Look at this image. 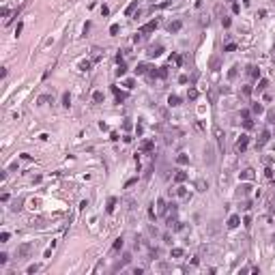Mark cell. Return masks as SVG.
<instances>
[{"mask_svg": "<svg viewBox=\"0 0 275 275\" xmlns=\"http://www.w3.org/2000/svg\"><path fill=\"white\" fill-rule=\"evenodd\" d=\"M30 252H32V245H30V243H22V245L15 249V256H17V260H26V258L30 256Z\"/></svg>", "mask_w": 275, "mask_h": 275, "instance_id": "1", "label": "cell"}, {"mask_svg": "<svg viewBox=\"0 0 275 275\" xmlns=\"http://www.w3.org/2000/svg\"><path fill=\"white\" fill-rule=\"evenodd\" d=\"M247 146H249V135L243 133L239 140H236V146H234V148H236V153H245V151H247Z\"/></svg>", "mask_w": 275, "mask_h": 275, "instance_id": "2", "label": "cell"}, {"mask_svg": "<svg viewBox=\"0 0 275 275\" xmlns=\"http://www.w3.org/2000/svg\"><path fill=\"white\" fill-rule=\"evenodd\" d=\"M161 54H163V45L161 43L151 45V48L146 50V56H148V58H157V56H161Z\"/></svg>", "mask_w": 275, "mask_h": 275, "instance_id": "3", "label": "cell"}, {"mask_svg": "<svg viewBox=\"0 0 275 275\" xmlns=\"http://www.w3.org/2000/svg\"><path fill=\"white\" fill-rule=\"evenodd\" d=\"M271 140V131L269 129H262V133H260V138H258V142H256V148H262L264 144H267Z\"/></svg>", "mask_w": 275, "mask_h": 275, "instance_id": "4", "label": "cell"}, {"mask_svg": "<svg viewBox=\"0 0 275 275\" xmlns=\"http://www.w3.org/2000/svg\"><path fill=\"white\" fill-rule=\"evenodd\" d=\"M157 26H159V22H157V20H151L148 24H144L142 28H140V32H142V34H148V32H155V30H157Z\"/></svg>", "mask_w": 275, "mask_h": 275, "instance_id": "5", "label": "cell"}, {"mask_svg": "<svg viewBox=\"0 0 275 275\" xmlns=\"http://www.w3.org/2000/svg\"><path fill=\"white\" fill-rule=\"evenodd\" d=\"M239 178H241V181H254V178H256V174H254L252 168H245L243 172H239Z\"/></svg>", "mask_w": 275, "mask_h": 275, "instance_id": "6", "label": "cell"}, {"mask_svg": "<svg viewBox=\"0 0 275 275\" xmlns=\"http://www.w3.org/2000/svg\"><path fill=\"white\" fill-rule=\"evenodd\" d=\"M181 28H183V22H181V20H174V22H170V24H168V30H170L172 34H176Z\"/></svg>", "mask_w": 275, "mask_h": 275, "instance_id": "7", "label": "cell"}, {"mask_svg": "<svg viewBox=\"0 0 275 275\" xmlns=\"http://www.w3.org/2000/svg\"><path fill=\"white\" fill-rule=\"evenodd\" d=\"M112 93L116 95V103H123V101H127V93H123V90H118L116 86H112Z\"/></svg>", "mask_w": 275, "mask_h": 275, "instance_id": "8", "label": "cell"}, {"mask_svg": "<svg viewBox=\"0 0 275 275\" xmlns=\"http://www.w3.org/2000/svg\"><path fill=\"white\" fill-rule=\"evenodd\" d=\"M185 181H187V172L185 170H176V174H174V183L181 185V183H185Z\"/></svg>", "mask_w": 275, "mask_h": 275, "instance_id": "9", "label": "cell"}, {"mask_svg": "<svg viewBox=\"0 0 275 275\" xmlns=\"http://www.w3.org/2000/svg\"><path fill=\"white\" fill-rule=\"evenodd\" d=\"M247 75H249V78H260V69L258 67H256V65H247Z\"/></svg>", "mask_w": 275, "mask_h": 275, "instance_id": "10", "label": "cell"}, {"mask_svg": "<svg viewBox=\"0 0 275 275\" xmlns=\"http://www.w3.org/2000/svg\"><path fill=\"white\" fill-rule=\"evenodd\" d=\"M140 148H142V153H151V151H155V142L153 140H144Z\"/></svg>", "mask_w": 275, "mask_h": 275, "instance_id": "11", "label": "cell"}, {"mask_svg": "<svg viewBox=\"0 0 275 275\" xmlns=\"http://www.w3.org/2000/svg\"><path fill=\"white\" fill-rule=\"evenodd\" d=\"M215 135H217V142H219V148L224 151V142H226V135H224V131L219 129V127H215Z\"/></svg>", "mask_w": 275, "mask_h": 275, "instance_id": "12", "label": "cell"}, {"mask_svg": "<svg viewBox=\"0 0 275 275\" xmlns=\"http://www.w3.org/2000/svg\"><path fill=\"white\" fill-rule=\"evenodd\" d=\"M241 224V215H230L228 217V228H236Z\"/></svg>", "mask_w": 275, "mask_h": 275, "instance_id": "13", "label": "cell"}, {"mask_svg": "<svg viewBox=\"0 0 275 275\" xmlns=\"http://www.w3.org/2000/svg\"><path fill=\"white\" fill-rule=\"evenodd\" d=\"M204 161L208 163V166L215 161V157H213V148H211V146H206V148H204Z\"/></svg>", "mask_w": 275, "mask_h": 275, "instance_id": "14", "label": "cell"}, {"mask_svg": "<svg viewBox=\"0 0 275 275\" xmlns=\"http://www.w3.org/2000/svg\"><path fill=\"white\" fill-rule=\"evenodd\" d=\"M168 105H170V108L181 105V97H178V95H170V97H168Z\"/></svg>", "mask_w": 275, "mask_h": 275, "instance_id": "15", "label": "cell"}, {"mask_svg": "<svg viewBox=\"0 0 275 275\" xmlns=\"http://www.w3.org/2000/svg\"><path fill=\"white\" fill-rule=\"evenodd\" d=\"M196 189H198V191H206V189H208V181L198 178V181H196Z\"/></svg>", "mask_w": 275, "mask_h": 275, "instance_id": "16", "label": "cell"}, {"mask_svg": "<svg viewBox=\"0 0 275 275\" xmlns=\"http://www.w3.org/2000/svg\"><path fill=\"white\" fill-rule=\"evenodd\" d=\"M176 163H178V166H187V163H189V155H185V153H178Z\"/></svg>", "mask_w": 275, "mask_h": 275, "instance_id": "17", "label": "cell"}, {"mask_svg": "<svg viewBox=\"0 0 275 275\" xmlns=\"http://www.w3.org/2000/svg\"><path fill=\"white\" fill-rule=\"evenodd\" d=\"M148 65H146V62H140V65H138V69H135V73L138 75H144V73H148Z\"/></svg>", "mask_w": 275, "mask_h": 275, "instance_id": "18", "label": "cell"}, {"mask_svg": "<svg viewBox=\"0 0 275 275\" xmlns=\"http://www.w3.org/2000/svg\"><path fill=\"white\" fill-rule=\"evenodd\" d=\"M198 97H200L198 88H189V90H187V99H189V101H196Z\"/></svg>", "mask_w": 275, "mask_h": 275, "instance_id": "19", "label": "cell"}, {"mask_svg": "<svg viewBox=\"0 0 275 275\" xmlns=\"http://www.w3.org/2000/svg\"><path fill=\"white\" fill-rule=\"evenodd\" d=\"M211 71H219V67H222V62H219V58L217 56H213V58H211Z\"/></svg>", "mask_w": 275, "mask_h": 275, "instance_id": "20", "label": "cell"}, {"mask_svg": "<svg viewBox=\"0 0 275 275\" xmlns=\"http://www.w3.org/2000/svg\"><path fill=\"white\" fill-rule=\"evenodd\" d=\"M267 86H269V80L262 78V80L258 82V86H256V90H258V93H264V90H267Z\"/></svg>", "mask_w": 275, "mask_h": 275, "instance_id": "21", "label": "cell"}, {"mask_svg": "<svg viewBox=\"0 0 275 275\" xmlns=\"http://www.w3.org/2000/svg\"><path fill=\"white\" fill-rule=\"evenodd\" d=\"M103 99H105V97H103L101 90H95V93H93V101H95V103H103Z\"/></svg>", "mask_w": 275, "mask_h": 275, "instance_id": "22", "label": "cell"}, {"mask_svg": "<svg viewBox=\"0 0 275 275\" xmlns=\"http://www.w3.org/2000/svg\"><path fill=\"white\" fill-rule=\"evenodd\" d=\"M123 245H125V239H123V236H118V239L114 241V245H112V249L118 252V249H123Z\"/></svg>", "mask_w": 275, "mask_h": 275, "instance_id": "23", "label": "cell"}, {"mask_svg": "<svg viewBox=\"0 0 275 275\" xmlns=\"http://www.w3.org/2000/svg\"><path fill=\"white\" fill-rule=\"evenodd\" d=\"M249 189H252V185H247V183H245V185L239 187V191H236V194H239V198H241V196H247V194H249Z\"/></svg>", "mask_w": 275, "mask_h": 275, "instance_id": "24", "label": "cell"}, {"mask_svg": "<svg viewBox=\"0 0 275 275\" xmlns=\"http://www.w3.org/2000/svg\"><path fill=\"white\" fill-rule=\"evenodd\" d=\"M176 196H178V198H189L187 187H183V185H181V187H176Z\"/></svg>", "mask_w": 275, "mask_h": 275, "instance_id": "25", "label": "cell"}, {"mask_svg": "<svg viewBox=\"0 0 275 275\" xmlns=\"http://www.w3.org/2000/svg\"><path fill=\"white\" fill-rule=\"evenodd\" d=\"M125 73H127V65H125V62H118V69H116V75H118V78H123Z\"/></svg>", "mask_w": 275, "mask_h": 275, "instance_id": "26", "label": "cell"}, {"mask_svg": "<svg viewBox=\"0 0 275 275\" xmlns=\"http://www.w3.org/2000/svg\"><path fill=\"white\" fill-rule=\"evenodd\" d=\"M252 112H254V114H258V116H260V114L264 112V108H262L260 103H252Z\"/></svg>", "mask_w": 275, "mask_h": 275, "instance_id": "27", "label": "cell"}, {"mask_svg": "<svg viewBox=\"0 0 275 275\" xmlns=\"http://www.w3.org/2000/svg\"><path fill=\"white\" fill-rule=\"evenodd\" d=\"M181 256H183V249H181V247H174V249L170 252V258H181Z\"/></svg>", "mask_w": 275, "mask_h": 275, "instance_id": "28", "label": "cell"}, {"mask_svg": "<svg viewBox=\"0 0 275 275\" xmlns=\"http://www.w3.org/2000/svg\"><path fill=\"white\" fill-rule=\"evenodd\" d=\"M62 105H65V108L71 105V95L69 93H62Z\"/></svg>", "mask_w": 275, "mask_h": 275, "instance_id": "29", "label": "cell"}, {"mask_svg": "<svg viewBox=\"0 0 275 275\" xmlns=\"http://www.w3.org/2000/svg\"><path fill=\"white\" fill-rule=\"evenodd\" d=\"M80 71H90V60H82L80 62Z\"/></svg>", "mask_w": 275, "mask_h": 275, "instance_id": "30", "label": "cell"}, {"mask_svg": "<svg viewBox=\"0 0 275 275\" xmlns=\"http://www.w3.org/2000/svg\"><path fill=\"white\" fill-rule=\"evenodd\" d=\"M37 271H41V264H30V267L26 269V273H30V275H32V273H37Z\"/></svg>", "mask_w": 275, "mask_h": 275, "instance_id": "31", "label": "cell"}, {"mask_svg": "<svg viewBox=\"0 0 275 275\" xmlns=\"http://www.w3.org/2000/svg\"><path fill=\"white\" fill-rule=\"evenodd\" d=\"M101 48H93V60H99V58H101Z\"/></svg>", "mask_w": 275, "mask_h": 275, "instance_id": "32", "label": "cell"}, {"mask_svg": "<svg viewBox=\"0 0 275 275\" xmlns=\"http://www.w3.org/2000/svg\"><path fill=\"white\" fill-rule=\"evenodd\" d=\"M114 206H116V198H110V200H108V213H112Z\"/></svg>", "mask_w": 275, "mask_h": 275, "instance_id": "33", "label": "cell"}, {"mask_svg": "<svg viewBox=\"0 0 275 275\" xmlns=\"http://www.w3.org/2000/svg\"><path fill=\"white\" fill-rule=\"evenodd\" d=\"M222 26H224V28H230V26H232V20H230V17H222Z\"/></svg>", "mask_w": 275, "mask_h": 275, "instance_id": "34", "label": "cell"}, {"mask_svg": "<svg viewBox=\"0 0 275 275\" xmlns=\"http://www.w3.org/2000/svg\"><path fill=\"white\" fill-rule=\"evenodd\" d=\"M236 73H239V67H232L230 71H228V80H234V78H236Z\"/></svg>", "mask_w": 275, "mask_h": 275, "instance_id": "35", "label": "cell"}, {"mask_svg": "<svg viewBox=\"0 0 275 275\" xmlns=\"http://www.w3.org/2000/svg\"><path fill=\"white\" fill-rule=\"evenodd\" d=\"M135 7H138V2H131L129 7H127V9H125V15H131V13L135 11Z\"/></svg>", "mask_w": 275, "mask_h": 275, "instance_id": "36", "label": "cell"}, {"mask_svg": "<svg viewBox=\"0 0 275 275\" xmlns=\"http://www.w3.org/2000/svg\"><path fill=\"white\" fill-rule=\"evenodd\" d=\"M118 30H121V26H118V24H112V26H110V34H118Z\"/></svg>", "mask_w": 275, "mask_h": 275, "instance_id": "37", "label": "cell"}, {"mask_svg": "<svg viewBox=\"0 0 275 275\" xmlns=\"http://www.w3.org/2000/svg\"><path fill=\"white\" fill-rule=\"evenodd\" d=\"M45 101H52V103H54V99H52L50 95H43V97H39V103H41V105H43Z\"/></svg>", "mask_w": 275, "mask_h": 275, "instance_id": "38", "label": "cell"}, {"mask_svg": "<svg viewBox=\"0 0 275 275\" xmlns=\"http://www.w3.org/2000/svg\"><path fill=\"white\" fill-rule=\"evenodd\" d=\"M224 52H236V43H228L224 48Z\"/></svg>", "mask_w": 275, "mask_h": 275, "instance_id": "39", "label": "cell"}, {"mask_svg": "<svg viewBox=\"0 0 275 275\" xmlns=\"http://www.w3.org/2000/svg\"><path fill=\"white\" fill-rule=\"evenodd\" d=\"M252 93H254V88H252V86H243V95H245V97H249Z\"/></svg>", "mask_w": 275, "mask_h": 275, "instance_id": "40", "label": "cell"}, {"mask_svg": "<svg viewBox=\"0 0 275 275\" xmlns=\"http://www.w3.org/2000/svg\"><path fill=\"white\" fill-rule=\"evenodd\" d=\"M243 125H245V129H252V127H254V121H252V118H247V121H243Z\"/></svg>", "mask_w": 275, "mask_h": 275, "instance_id": "41", "label": "cell"}, {"mask_svg": "<svg viewBox=\"0 0 275 275\" xmlns=\"http://www.w3.org/2000/svg\"><path fill=\"white\" fill-rule=\"evenodd\" d=\"M9 236H11L9 232H2V234H0V243H7V241H9Z\"/></svg>", "mask_w": 275, "mask_h": 275, "instance_id": "42", "label": "cell"}, {"mask_svg": "<svg viewBox=\"0 0 275 275\" xmlns=\"http://www.w3.org/2000/svg\"><path fill=\"white\" fill-rule=\"evenodd\" d=\"M7 260H9V254H0V264H7Z\"/></svg>", "mask_w": 275, "mask_h": 275, "instance_id": "43", "label": "cell"}, {"mask_svg": "<svg viewBox=\"0 0 275 275\" xmlns=\"http://www.w3.org/2000/svg\"><path fill=\"white\" fill-rule=\"evenodd\" d=\"M11 208H13V211H20V208H22V200H15Z\"/></svg>", "mask_w": 275, "mask_h": 275, "instance_id": "44", "label": "cell"}, {"mask_svg": "<svg viewBox=\"0 0 275 275\" xmlns=\"http://www.w3.org/2000/svg\"><path fill=\"white\" fill-rule=\"evenodd\" d=\"M22 30H24V24H22V22H17V26H15V34H20Z\"/></svg>", "mask_w": 275, "mask_h": 275, "instance_id": "45", "label": "cell"}, {"mask_svg": "<svg viewBox=\"0 0 275 275\" xmlns=\"http://www.w3.org/2000/svg\"><path fill=\"white\" fill-rule=\"evenodd\" d=\"M232 13H241V4H236V2H232Z\"/></svg>", "mask_w": 275, "mask_h": 275, "instance_id": "46", "label": "cell"}, {"mask_svg": "<svg viewBox=\"0 0 275 275\" xmlns=\"http://www.w3.org/2000/svg\"><path fill=\"white\" fill-rule=\"evenodd\" d=\"M163 243H168V245H172V236H170V234H163Z\"/></svg>", "mask_w": 275, "mask_h": 275, "instance_id": "47", "label": "cell"}, {"mask_svg": "<svg viewBox=\"0 0 275 275\" xmlns=\"http://www.w3.org/2000/svg\"><path fill=\"white\" fill-rule=\"evenodd\" d=\"M241 118H243V121H247V118H249V112H247V110H241Z\"/></svg>", "mask_w": 275, "mask_h": 275, "instance_id": "48", "label": "cell"}, {"mask_svg": "<svg viewBox=\"0 0 275 275\" xmlns=\"http://www.w3.org/2000/svg\"><path fill=\"white\" fill-rule=\"evenodd\" d=\"M101 15H103V17H105V15H110V9H108V7H105V4H103V7H101Z\"/></svg>", "mask_w": 275, "mask_h": 275, "instance_id": "49", "label": "cell"}, {"mask_svg": "<svg viewBox=\"0 0 275 275\" xmlns=\"http://www.w3.org/2000/svg\"><path fill=\"white\" fill-rule=\"evenodd\" d=\"M243 224H245V226H247V228H249V226H252V217H249V215H247V217H245V219H243Z\"/></svg>", "mask_w": 275, "mask_h": 275, "instance_id": "50", "label": "cell"}, {"mask_svg": "<svg viewBox=\"0 0 275 275\" xmlns=\"http://www.w3.org/2000/svg\"><path fill=\"white\" fill-rule=\"evenodd\" d=\"M125 86H127V88H133V86H135V82H133V80H127V82H125Z\"/></svg>", "mask_w": 275, "mask_h": 275, "instance_id": "51", "label": "cell"}, {"mask_svg": "<svg viewBox=\"0 0 275 275\" xmlns=\"http://www.w3.org/2000/svg\"><path fill=\"white\" fill-rule=\"evenodd\" d=\"M123 129H125V131H129V129H131V123H129V121H125V123H123Z\"/></svg>", "mask_w": 275, "mask_h": 275, "instance_id": "52", "label": "cell"}, {"mask_svg": "<svg viewBox=\"0 0 275 275\" xmlns=\"http://www.w3.org/2000/svg\"><path fill=\"white\" fill-rule=\"evenodd\" d=\"M178 82H181V84H187L189 78H187V75H181V78H178Z\"/></svg>", "mask_w": 275, "mask_h": 275, "instance_id": "53", "label": "cell"}, {"mask_svg": "<svg viewBox=\"0 0 275 275\" xmlns=\"http://www.w3.org/2000/svg\"><path fill=\"white\" fill-rule=\"evenodd\" d=\"M133 41H135V43H140V41H142V32H138V34L133 37Z\"/></svg>", "mask_w": 275, "mask_h": 275, "instance_id": "54", "label": "cell"}, {"mask_svg": "<svg viewBox=\"0 0 275 275\" xmlns=\"http://www.w3.org/2000/svg\"><path fill=\"white\" fill-rule=\"evenodd\" d=\"M135 131H138V135H142V133H144V127H142V125H138V127H135Z\"/></svg>", "mask_w": 275, "mask_h": 275, "instance_id": "55", "label": "cell"}, {"mask_svg": "<svg viewBox=\"0 0 275 275\" xmlns=\"http://www.w3.org/2000/svg\"><path fill=\"white\" fill-rule=\"evenodd\" d=\"M22 159H24V161H30L32 157H30V155H28V153H22Z\"/></svg>", "mask_w": 275, "mask_h": 275, "instance_id": "56", "label": "cell"}, {"mask_svg": "<svg viewBox=\"0 0 275 275\" xmlns=\"http://www.w3.org/2000/svg\"><path fill=\"white\" fill-rule=\"evenodd\" d=\"M269 123H275V112H269Z\"/></svg>", "mask_w": 275, "mask_h": 275, "instance_id": "57", "label": "cell"}, {"mask_svg": "<svg viewBox=\"0 0 275 275\" xmlns=\"http://www.w3.org/2000/svg\"><path fill=\"white\" fill-rule=\"evenodd\" d=\"M226 2H234V0H226Z\"/></svg>", "mask_w": 275, "mask_h": 275, "instance_id": "58", "label": "cell"}]
</instances>
